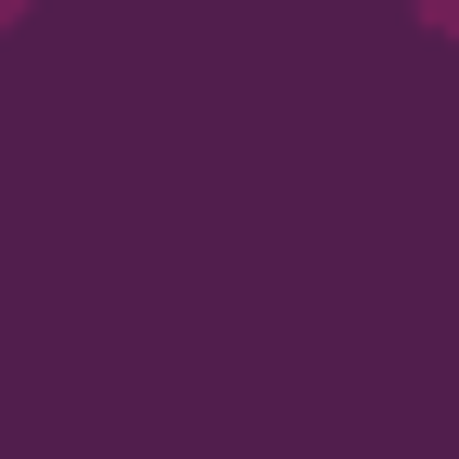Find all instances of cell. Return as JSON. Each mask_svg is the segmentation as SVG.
Wrapping results in <instances>:
<instances>
[{
    "label": "cell",
    "mask_w": 459,
    "mask_h": 459,
    "mask_svg": "<svg viewBox=\"0 0 459 459\" xmlns=\"http://www.w3.org/2000/svg\"><path fill=\"white\" fill-rule=\"evenodd\" d=\"M409 13H421V26H434V39L459 51V0H409Z\"/></svg>",
    "instance_id": "obj_1"
},
{
    "label": "cell",
    "mask_w": 459,
    "mask_h": 459,
    "mask_svg": "<svg viewBox=\"0 0 459 459\" xmlns=\"http://www.w3.org/2000/svg\"><path fill=\"white\" fill-rule=\"evenodd\" d=\"M0 26H26V0H0Z\"/></svg>",
    "instance_id": "obj_2"
}]
</instances>
